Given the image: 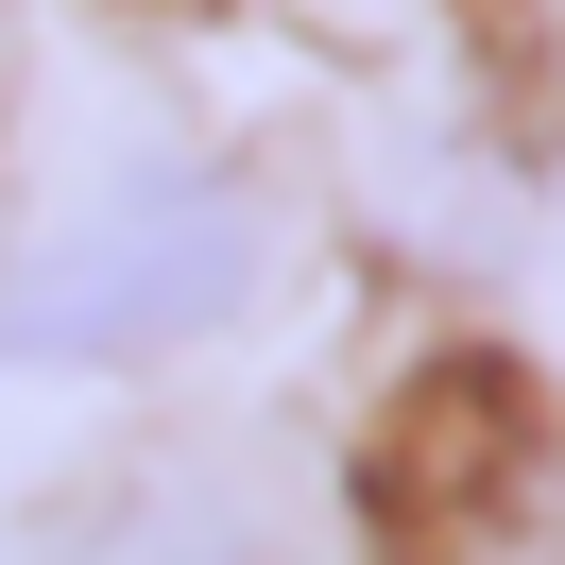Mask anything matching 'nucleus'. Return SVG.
<instances>
[{
	"mask_svg": "<svg viewBox=\"0 0 565 565\" xmlns=\"http://www.w3.org/2000/svg\"><path fill=\"white\" fill-rule=\"evenodd\" d=\"M377 548L394 565H565V412L497 360H446L377 412Z\"/></svg>",
	"mask_w": 565,
	"mask_h": 565,
	"instance_id": "2",
	"label": "nucleus"
},
{
	"mask_svg": "<svg viewBox=\"0 0 565 565\" xmlns=\"http://www.w3.org/2000/svg\"><path fill=\"white\" fill-rule=\"evenodd\" d=\"M241 291H257V206H241V172L138 154V172L70 189L35 241L0 257V360H52V377L172 360V343H206Z\"/></svg>",
	"mask_w": 565,
	"mask_h": 565,
	"instance_id": "1",
	"label": "nucleus"
}]
</instances>
